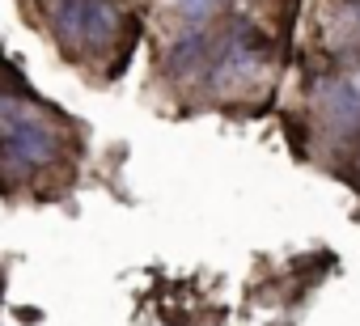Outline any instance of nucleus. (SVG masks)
<instances>
[{"label": "nucleus", "instance_id": "obj_3", "mask_svg": "<svg viewBox=\"0 0 360 326\" xmlns=\"http://www.w3.org/2000/svg\"><path fill=\"white\" fill-rule=\"evenodd\" d=\"M174 51H178V56H169V68H174V72H187V60H191V64H200V60H204V34L183 39Z\"/></svg>", "mask_w": 360, "mask_h": 326}, {"label": "nucleus", "instance_id": "obj_4", "mask_svg": "<svg viewBox=\"0 0 360 326\" xmlns=\"http://www.w3.org/2000/svg\"><path fill=\"white\" fill-rule=\"evenodd\" d=\"M212 5H217V0H178V13H183L187 22H204L212 13Z\"/></svg>", "mask_w": 360, "mask_h": 326}, {"label": "nucleus", "instance_id": "obj_1", "mask_svg": "<svg viewBox=\"0 0 360 326\" xmlns=\"http://www.w3.org/2000/svg\"><path fill=\"white\" fill-rule=\"evenodd\" d=\"M0 152L18 166H47L56 157V131L13 98H0Z\"/></svg>", "mask_w": 360, "mask_h": 326}, {"label": "nucleus", "instance_id": "obj_2", "mask_svg": "<svg viewBox=\"0 0 360 326\" xmlns=\"http://www.w3.org/2000/svg\"><path fill=\"white\" fill-rule=\"evenodd\" d=\"M56 30L68 43H106L115 34V9L106 0H56Z\"/></svg>", "mask_w": 360, "mask_h": 326}]
</instances>
